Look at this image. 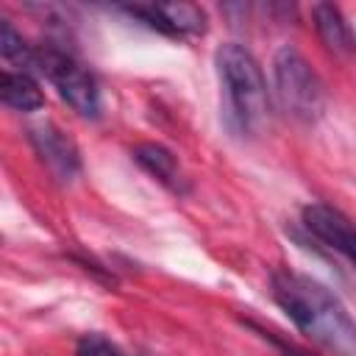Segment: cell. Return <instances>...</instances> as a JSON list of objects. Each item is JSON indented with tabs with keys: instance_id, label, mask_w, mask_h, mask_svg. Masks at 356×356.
Wrapping results in <instances>:
<instances>
[{
	"instance_id": "cell-1",
	"label": "cell",
	"mask_w": 356,
	"mask_h": 356,
	"mask_svg": "<svg viewBox=\"0 0 356 356\" xmlns=\"http://www.w3.org/2000/svg\"><path fill=\"white\" fill-rule=\"evenodd\" d=\"M270 292L303 337L337 356H356V320L325 284L303 273L275 270Z\"/></svg>"
},
{
	"instance_id": "cell-2",
	"label": "cell",
	"mask_w": 356,
	"mask_h": 356,
	"mask_svg": "<svg viewBox=\"0 0 356 356\" xmlns=\"http://www.w3.org/2000/svg\"><path fill=\"white\" fill-rule=\"evenodd\" d=\"M220 95H222V117L234 134L253 136L267 122V81L256 56L239 44L225 42L214 53Z\"/></svg>"
},
{
	"instance_id": "cell-3",
	"label": "cell",
	"mask_w": 356,
	"mask_h": 356,
	"mask_svg": "<svg viewBox=\"0 0 356 356\" xmlns=\"http://www.w3.org/2000/svg\"><path fill=\"white\" fill-rule=\"evenodd\" d=\"M273 78H275V95L289 117L300 122H314L323 117L325 86L300 50L289 44L278 47V53L273 56Z\"/></svg>"
},
{
	"instance_id": "cell-4",
	"label": "cell",
	"mask_w": 356,
	"mask_h": 356,
	"mask_svg": "<svg viewBox=\"0 0 356 356\" xmlns=\"http://www.w3.org/2000/svg\"><path fill=\"white\" fill-rule=\"evenodd\" d=\"M36 70L56 86V92L78 111L81 117H97L100 114V89L92 78V72L75 61L70 53L58 47H36Z\"/></svg>"
},
{
	"instance_id": "cell-5",
	"label": "cell",
	"mask_w": 356,
	"mask_h": 356,
	"mask_svg": "<svg viewBox=\"0 0 356 356\" xmlns=\"http://www.w3.org/2000/svg\"><path fill=\"white\" fill-rule=\"evenodd\" d=\"M122 11L172 39H192L206 33V14L192 3H136L122 6Z\"/></svg>"
},
{
	"instance_id": "cell-6",
	"label": "cell",
	"mask_w": 356,
	"mask_h": 356,
	"mask_svg": "<svg viewBox=\"0 0 356 356\" xmlns=\"http://www.w3.org/2000/svg\"><path fill=\"white\" fill-rule=\"evenodd\" d=\"M303 225L317 242L337 250L356 267V225L339 209L328 203H309L303 209Z\"/></svg>"
},
{
	"instance_id": "cell-7",
	"label": "cell",
	"mask_w": 356,
	"mask_h": 356,
	"mask_svg": "<svg viewBox=\"0 0 356 356\" xmlns=\"http://www.w3.org/2000/svg\"><path fill=\"white\" fill-rule=\"evenodd\" d=\"M31 142L36 147V153L42 156V161L50 167V172L61 181H70L78 175L81 170V156L78 147L72 145V139L67 134H61L56 125L44 122L31 128Z\"/></svg>"
},
{
	"instance_id": "cell-8",
	"label": "cell",
	"mask_w": 356,
	"mask_h": 356,
	"mask_svg": "<svg viewBox=\"0 0 356 356\" xmlns=\"http://www.w3.org/2000/svg\"><path fill=\"white\" fill-rule=\"evenodd\" d=\"M134 159L145 172H150L170 192H175V195L189 192V178L184 175V170L178 164V156L170 147H164L159 142H142V145L134 147Z\"/></svg>"
},
{
	"instance_id": "cell-9",
	"label": "cell",
	"mask_w": 356,
	"mask_h": 356,
	"mask_svg": "<svg viewBox=\"0 0 356 356\" xmlns=\"http://www.w3.org/2000/svg\"><path fill=\"white\" fill-rule=\"evenodd\" d=\"M312 19H314L317 36H320V42L325 44L328 53H334V56H339V58L353 56L356 39H353L350 25L345 22L342 11H339L334 3H317V6L312 8Z\"/></svg>"
},
{
	"instance_id": "cell-10",
	"label": "cell",
	"mask_w": 356,
	"mask_h": 356,
	"mask_svg": "<svg viewBox=\"0 0 356 356\" xmlns=\"http://www.w3.org/2000/svg\"><path fill=\"white\" fill-rule=\"evenodd\" d=\"M0 97L14 111H36V108L44 106V95H42L39 83L28 72H19V70H6L3 72Z\"/></svg>"
},
{
	"instance_id": "cell-11",
	"label": "cell",
	"mask_w": 356,
	"mask_h": 356,
	"mask_svg": "<svg viewBox=\"0 0 356 356\" xmlns=\"http://www.w3.org/2000/svg\"><path fill=\"white\" fill-rule=\"evenodd\" d=\"M0 53L11 67H19V72H28L31 67H36V50L25 44V39L14 31L8 19H3L0 25Z\"/></svg>"
},
{
	"instance_id": "cell-12",
	"label": "cell",
	"mask_w": 356,
	"mask_h": 356,
	"mask_svg": "<svg viewBox=\"0 0 356 356\" xmlns=\"http://www.w3.org/2000/svg\"><path fill=\"white\" fill-rule=\"evenodd\" d=\"M75 356H122V350L103 334H83L75 345Z\"/></svg>"
},
{
	"instance_id": "cell-13",
	"label": "cell",
	"mask_w": 356,
	"mask_h": 356,
	"mask_svg": "<svg viewBox=\"0 0 356 356\" xmlns=\"http://www.w3.org/2000/svg\"><path fill=\"white\" fill-rule=\"evenodd\" d=\"M261 334H264V339H270V342H273L275 348H281V350H284L286 356H309L306 350H300V348H295V345H289V342L278 339V337H275V334H270V331H261Z\"/></svg>"
}]
</instances>
